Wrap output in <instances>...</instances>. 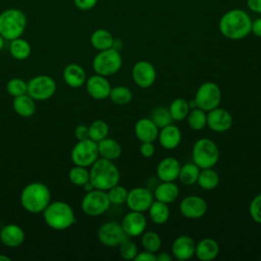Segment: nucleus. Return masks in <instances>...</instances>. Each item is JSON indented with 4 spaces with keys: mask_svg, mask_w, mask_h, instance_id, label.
I'll list each match as a JSON object with an SVG mask.
<instances>
[{
    "mask_svg": "<svg viewBox=\"0 0 261 261\" xmlns=\"http://www.w3.org/2000/svg\"><path fill=\"white\" fill-rule=\"evenodd\" d=\"M252 20L247 12L232 9L222 15L219 21L220 33L227 39L241 40L251 33Z\"/></svg>",
    "mask_w": 261,
    "mask_h": 261,
    "instance_id": "1",
    "label": "nucleus"
},
{
    "mask_svg": "<svg viewBox=\"0 0 261 261\" xmlns=\"http://www.w3.org/2000/svg\"><path fill=\"white\" fill-rule=\"evenodd\" d=\"M90 167V181L95 189L108 191L118 184L120 174L113 161L99 157Z\"/></svg>",
    "mask_w": 261,
    "mask_h": 261,
    "instance_id": "2",
    "label": "nucleus"
},
{
    "mask_svg": "<svg viewBox=\"0 0 261 261\" xmlns=\"http://www.w3.org/2000/svg\"><path fill=\"white\" fill-rule=\"evenodd\" d=\"M51 200L49 188L43 182L34 181L27 185L20 193V204L30 213L38 214L44 211Z\"/></svg>",
    "mask_w": 261,
    "mask_h": 261,
    "instance_id": "3",
    "label": "nucleus"
},
{
    "mask_svg": "<svg viewBox=\"0 0 261 261\" xmlns=\"http://www.w3.org/2000/svg\"><path fill=\"white\" fill-rule=\"evenodd\" d=\"M42 213L46 224L56 230L66 229L75 222L72 207L63 201L50 202Z\"/></svg>",
    "mask_w": 261,
    "mask_h": 261,
    "instance_id": "4",
    "label": "nucleus"
},
{
    "mask_svg": "<svg viewBox=\"0 0 261 261\" xmlns=\"http://www.w3.org/2000/svg\"><path fill=\"white\" fill-rule=\"evenodd\" d=\"M27 15L18 8H8L0 12V35L6 41L19 38L27 28Z\"/></svg>",
    "mask_w": 261,
    "mask_h": 261,
    "instance_id": "5",
    "label": "nucleus"
},
{
    "mask_svg": "<svg viewBox=\"0 0 261 261\" xmlns=\"http://www.w3.org/2000/svg\"><path fill=\"white\" fill-rule=\"evenodd\" d=\"M193 162L200 167L212 168L219 159V149L215 142L208 138H202L195 142L192 148Z\"/></svg>",
    "mask_w": 261,
    "mask_h": 261,
    "instance_id": "6",
    "label": "nucleus"
},
{
    "mask_svg": "<svg viewBox=\"0 0 261 261\" xmlns=\"http://www.w3.org/2000/svg\"><path fill=\"white\" fill-rule=\"evenodd\" d=\"M122 66V58L118 50L109 48L99 51L93 59V69L97 74L110 76L119 71Z\"/></svg>",
    "mask_w": 261,
    "mask_h": 261,
    "instance_id": "7",
    "label": "nucleus"
},
{
    "mask_svg": "<svg viewBox=\"0 0 261 261\" xmlns=\"http://www.w3.org/2000/svg\"><path fill=\"white\" fill-rule=\"evenodd\" d=\"M221 96V90L218 85L213 82H204L197 89L194 100L198 108L207 112L219 106Z\"/></svg>",
    "mask_w": 261,
    "mask_h": 261,
    "instance_id": "8",
    "label": "nucleus"
},
{
    "mask_svg": "<svg viewBox=\"0 0 261 261\" xmlns=\"http://www.w3.org/2000/svg\"><path fill=\"white\" fill-rule=\"evenodd\" d=\"M110 205L107 192L98 189L87 192L81 202L83 212L89 216L102 215L109 209Z\"/></svg>",
    "mask_w": 261,
    "mask_h": 261,
    "instance_id": "9",
    "label": "nucleus"
},
{
    "mask_svg": "<svg viewBox=\"0 0 261 261\" xmlns=\"http://www.w3.org/2000/svg\"><path fill=\"white\" fill-rule=\"evenodd\" d=\"M70 157L74 165L89 167L99 158L98 145L91 139L77 141L71 150Z\"/></svg>",
    "mask_w": 261,
    "mask_h": 261,
    "instance_id": "10",
    "label": "nucleus"
},
{
    "mask_svg": "<svg viewBox=\"0 0 261 261\" xmlns=\"http://www.w3.org/2000/svg\"><path fill=\"white\" fill-rule=\"evenodd\" d=\"M56 88V83L51 76L40 74L28 82L27 94H29L35 101H45L55 94Z\"/></svg>",
    "mask_w": 261,
    "mask_h": 261,
    "instance_id": "11",
    "label": "nucleus"
},
{
    "mask_svg": "<svg viewBox=\"0 0 261 261\" xmlns=\"http://www.w3.org/2000/svg\"><path fill=\"white\" fill-rule=\"evenodd\" d=\"M97 236L102 245L110 248L118 247L123 241L128 239L121 224L116 221L104 222L98 228Z\"/></svg>",
    "mask_w": 261,
    "mask_h": 261,
    "instance_id": "12",
    "label": "nucleus"
},
{
    "mask_svg": "<svg viewBox=\"0 0 261 261\" xmlns=\"http://www.w3.org/2000/svg\"><path fill=\"white\" fill-rule=\"evenodd\" d=\"M154 200V195L148 188L136 187L128 191L125 203L132 211L145 212L148 211Z\"/></svg>",
    "mask_w": 261,
    "mask_h": 261,
    "instance_id": "13",
    "label": "nucleus"
},
{
    "mask_svg": "<svg viewBox=\"0 0 261 261\" xmlns=\"http://www.w3.org/2000/svg\"><path fill=\"white\" fill-rule=\"evenodd\" d=\"M156 76L157 73L154 65L147 60H140L136 62L132 68L133 81L142 89L151 87L155 83Z\"/></svg>",
    "mask_w": 261,
    "mask_h": 261,
    "instance_id": "14",
    "label": "nucleus"
},
{
    "mask_svg": "<svg viewBox=\"0 0 261 261\" xmlns=\"http://www.w3.org/2000/svg\"><path fill=\"white\" fill-rule=\"evenodd\" d=\"M208 205L206 201L197 195L185 197L179 204V212L182 216L190 219H198L204 216L207 212Z\"/></svg>",
    "mask_w": 261,
    "mask_h": 261,
    "instance_id": "15",
    "label": "nucleus"
},
{
    "mask_svg": "<svg viewBox=\"0 0 261 261\" xmlns=\"http://www.w3.org/2000/svg\"><path fill=\"white\" fill-rule=\"evenodd\" d=\"M214 133H225L232 125V116L224 108L216 107L207 111V124Z\"/></svg>",
    "mask_w": 261,
    "mask_h": 261,
    "instance_id": "16",
    "label": "nucleus"
},
{
    "mask_svg": "<svg viewBox=\"0 0 261 261\" xmlns=\"http://www.w3.org/2000/svg\"><path fill=\"white\" fill-rule=\"evenodd\" d=\"M120 224L128 238H136L145 231L147 219L143 212L130 210L123 216Z\"/></svg>",
    "mask_w": 261,
    "mask_h": 261,
    "instance_id": "17",
    "label": "nucleus"
},
{
    "mask_svg": "<svg viewBox=\"0 0 261 261\" xmlns=\"http://www.w3.org/2000/svg\"><path fill=\"white\" fill-rule=\"evenodd\" d=\"M86 90L88 94L95 100H104L109 98V94L111 91V85L106 79V76L100 74L91 75L87 79Z\"/></svg>",
    "mask_w": 261,
    "mask_h": 261,
    "instance_id": "18",
    "label": "nucleus"
},
{
    "mask_svg": "<svg viewBox=\"0 0 261 261\" xmlns=\"http://www.w3.org/2000/svg\"><path fill=\"white\" fill-rule=\"evenodd\" d=\"M196 243L194 240L186 234L177 237L171 245V255L173 258L185 261L191 259L195 255Z\"/></svg>",
    "mask_w": 261,
    "mask_h": 261,
    "instance_id": "19",
    "label": "nucleus"
},
{
    "mask_svg": "<svg viewBox=\"0 0 261 261\" xmlns=\"http://www.w3.org/2000/svg\"><path fill=\"white\" fill-rule=\"evenodd\" d=\"M137 139L141 142H152L154 143L158 139L159 127L153 122L150 117L140 118L134 128Z\"/></svg>",
    "mask_w": 261,
    "mask_h": 261,
    "instance_id": "20",
    "label": "nucleus"
},
{
    "mask_svg": "<svg viewBox=\"0 0 261 261\" xmlns=\"http://www.w3.org/2000/svg\"><path fill=\"white\" fill-rule=\"evenodd\" d=\"M180 166V162L176 158L165 157L157 164V177L161 181H174L178 177Z\"/></svg>",
    "mask_w": 261,
    "mask_h": 261,
    "instance_id": "21",
    "label": "nucleus"
},
{
    "mask_svg": "<svg viewBox=\"0 0 261 261\" xmlns=\"http://www.w3.org/2000/svg\"><path fill=\"white\" fill-rule=\"evenodd\" d=\"M25 238L23 229L17 224H6L0 230V241L8 248H16L20 246Z\"/></svg>",
    "mask_w": 261,
    "mask_h": 261,
    "instance_id": "22",
    "label": "nucleus"
},
{
    "mask_svg": "<svg viewBox=\"0 0 261 261\" xmlns=\"http://www.w3.org/2000/svg\"><path fill=\"white\" fill-rule=\"evenodd\" d=\"M158 140L163 149L173 150L181 142V132L178 126L170 123L159 129Z\"/></svg>",
    "mask_w": 261,
    "mask_h": 261,
    "instance_id": "23",
    "label": "nucleus"
},
{
    "mask_svg": "<svg viewBox=\"0 0 261 261\" xmlns=\"http://www.w3.org/2000/svg\"><path fill=\"white\" fill-rule=\"evenodd\" d=\"M219 245L212 238H205L199 241L195 247V256L201 261H211L217 257Z\"/></svg>",
    "mask_w": 261,
    "mask_h": 261,
    "instance_id": "24",
    "label": "nucleus"
},
{
    "mask_svg": "<svg viewBox=\"0 0 261 261\" xmlns=\"http://www.w3.org/2000/svg\"><path fill=\"white\" fill-rule=\"evenodd\" d=\"M62 76L64 82L71 88H80L87 81L85 69L76 63L67 64L63 69Z\"/></svg>",
    "mask_w": 261,
    "mask_h": 261,
    "instance_id": "25",
    "label": "nucleus"
},
{
    "mask_svg": "<svg viewBox=\"0 0 261 261\" xmlns=\"http://www.w3.org/2000/svg\"><path fill=\"white\" fill-rule=\"evenodd\" d=\"M154 199L165 204L174 202L178 195L179 189L174 181H161L154 191Z\"/></svg>",
    "mask_w": 261,
    "mask_h": 261,
    "instance_id": "26",
    "label": "nucleus"
},
{
    "mask_svg": "<svg viewBox=\"0 0 261 261\" xmlns=\"http://www.w3.org/2000/svg\"><path fill=\"white\" fill-rule=\"evenodd\" d=\"M98 145V152L99 157L105 158L111 161H114L119 158L121 155V146L120 144L112 139V138H105L97 143Z\"/></svg>",
    "mask_w": 261,
    "mask_h": 261,
    "instance_id": "27",
    "label": "nucleus"
},
{
    "mask_svg": "<svg viewBox=\"0 0 261 261\" xmlns=\"http://www.w3.org/2000/svg\"><path fill=\"white\" fill-rule=\"evenodd\" d=\"M12 107L14 111L21 117H31L36 112L35 100L29 94L13 97Z\"/></svg>",
    "mask_w": 261,
    "mask_h": 261,
    "instance_id": "28",
    "label": "nucleus"
},
{
    "mask_svg": "<svg viewBox=\"0 0 261 261\" xmlns=\"http://www.w3.org/2000/svg\"><path fill=\"white\" fill-rule=\"evenodd\" d=\"M90 42L96 50L102 51L113 47L114 38L109 31L104 29H98L92 33Z\"/></svg>",
    "mask_w": 261,
    "mask_h": 261,
    "instance_id": "29",
    "label": "nucleus"
},
{
    "mask_svg": "<svg viewBox=\"0 0 261 261\" xmlns=\"http://www.w3.org/2000/svg\"><path fill=\"white\" fill-rule=\"evenodd\" d=\"M9 52L14 59L24 60L30 57L32 53V47L25 39L19 37L10 41Z\"/></svg>",
    "mask_w": 261,
    "mask_h": 261,
    "instance_id": "30",
    "label": "nucleus"
},
{
    "mask_svg": "<svg viewBox=\"0 0 261 261\" xmlns=\"http://www.w3.org/2000/svg\"><path fill=\"white\" fill-rule=\"evenodd\" d=\"M151 220L156 224H164L169 218V207L168 204L154 200L148 209Z\"/></svg>",
    "mask_w": 261,
    "mask_h": 261,
    "instance_id": "31",
    "label": "nucleus"
},
{
    "mask_svg": "<svg viewBox=\"0 0 261 261\" xmlns=\"http://www.w3.org/2000/svg\"><path fill=\"white\" fill-rule=\"evenodd\" d=\"M200 170V167L197 166L194 162L186 163L180 166L177 178L182 185L192 186L197 182Z\"/></svg>",
    "mask_w": 261,
    "mask_h": 261,
    "instance_id": "32",
    "label": "nucleus"
},
{
    "mask_svg": "<svg viewBox=\"0 0 261 261\" xmlns=\"http://www.w3.org/2000/svg\"><path fill=\"white\" fill-rule=\"evenodd\" d=\"M219 175L212 168H204L200 170L198 177V185L205 191H212L217 188L219 184Z\"/></svg>",
    "mask_w": 261,
    "mask_h": 261,
    "instance_id": "33",
    "label": "nucleus"
},
{
    "mask_svg": "<svg viewBox=\"0 0 261 261\" xmlns=\"http://www.w3.org/2000/svg\"><path fill=\"white\" fill-rule=\"evenodd\" d=\"M168 110L173 120L180 121L187 118L191 108L189 106V101L184 98H175L170 103Z\"/></svg>",
    "mask_w": 261,
    "mask_h": 261,
    "instance_id": "34",
    "label": "nucleus"
},
{
    "mask_svg": "<svg viewBox=\"0 0 261 261\" xmlns=\"http://www.w3.org/2000/svg\"><path fill=\"white\" fill-rule=\"evenodd\" d=\"M109 98L114 104L123 106L132 101L133 92L129 88L125 86H116L114 88H111Z\"/></svg>",
    "mask_w": 261,
    "mask_h": 261,
    "instance_id": "35",
    "label": "nucleus"
},
{
    "mask_svg": "<svg viewBox=\"0 0 261 261\" xmlns=\"http://www.w3.org/2000/svg\"><path fill=\"white\" fill-rule=\"evenodd\" d=\"M189 126L194 130H201L207 124V112L196 107L190 110L187 116Z\"/></svg>",
    "mask_w": 261,
    "mask_h": 261,
    "instance_id": "36",
    "label": "nucleus"
},
{
    "mask_svg": "<svg viewBox=\"0 0 261 261\" xmlns=\"http://www.w3.org/2000/svg\"><path fill=\"white\" fill-rule=\"evenodd\" d=\"M89 139L98 143L108 137L109 126L106 121L102 119L94 120L89 126Z\"/></svg>",
    "mask_w": 261,
    "mask_h": 261,
    "instance_id": "37",
    "label": "nucleus"
},
{
    "mask_svg": "<svg viewBox=\"0 0 261 261\" xmlns=\"http://www.w3.org/2000/svg\"><path fill=\"white\" fill-rule=\"evenodd\" d=\"M141 244L144 250L152 252V253H157L160 248H161V238L160 236L155 232V231H144L141 234Z\"/></svg>",
    "mask_w": 261,
    "mask_h": 261,
    "instance_id": "38",
    "label": "nucleus"
},
{
    "mask_svg": "<svg viewBox=\"0 0 261 261\" xmlns=\"http://www.w3.org/2000/svg\"><path fill=\"white\" fill-rule=\"evenodd\" d=\"M150 118L159 127V129L172 123L173 121L168 108L164 106H157L154 109H152L150 113Z\"/></svg>",
    "mask_w": 261,
    "mask_h": 261,
    "instance_id": "39",
    "label": "nucleus"
},
{
    "mask_svg": "<svg viewBox=\"0 0 261 261\" xmlns=\"http://www.w3.org/2000/svg\"><path fill=\"white\" fill-rule=\"evenodd\" d=\"M68 178L74 186L83 187L90 180V171L87 169V167L74 165L68 172Z\"/></svg>",
    "mask_w": 261,
    "mask_h": 261,
    "instance_id": "40",
    "label": "nucleus"
},
{
    "mask_svg": "<svg viewBox=\"0 0 261 261\" xmlns=\"http://www.w3.org/2000/svg\"><path fill=\"white\" fill-rule=\"evenodd\" d=\"M107 192L109 201L113 205H123L126 202L128 191L123 186H119L118 184L111 189H109Z\"/></svg>",
    "mask_w": 261,
    "mask_h": 261,
    "instance_id": "41",
    "label": "nucleus"
},
{
    "mask_svg": "<svg viewBox=\"0 0 261 261\" xmlns=\"http://www.w3.org/2000/svg\"><path fill=\"white\" fill-rule=\"evenodd\" d=\"M6 91L12 97H17L23 94H27L28 91V83L22 79L13 77L8 81L6 84Z\"/></svg>",
    "mask_w": 261,
    "mask_h": 261,
    "instance_id": "42",
    "label": "nucleus"
},
{
    "mask_svg": "<svg viewBox=\"0 0 261 261\" xmlns=\"http://www.w3.org/2000/svg\"><path fill=\"white\" fill-rule=\"evenodd\" d=\"M118 250H119V255L122 259L124 260H134L135 257L138 254V247L136 246V244L130 241L129 239H126L125 241H123L119 246H118Z\"/></svg>",
    "mask_w": 261,
    "mask_h": 261,
    "instance_id": "43",
    "label": "nucleus"
},
{
    "mask_svg": "<svg viewBox=\"0 0 261 261\" xmlns=\"http://www.w3.org/2000/svg\"><path fill=\"white\" fill-rule=\"evenodd\" d=\"M249 213L256 223L261 224V193L255 196L251 201L249 205Z\"/></svg>",
    "mask_w": 261,
    "mask_h": 261,
    "instance_id": "44",
    "label": "nucleus"
},
{
    "mask_svg": "<svg viewBox=\"0 0 261 261\" xmlns=\"http://www.w3.org/2000/svg\"><path fill=\"white\" fill-rule=\"evenodd\" d=\"M140 153L145 158H151L155 153V146L152 142H144L141 143Z\"/></svg>",
    "mask_w": 261,
    "mask_h": 261,
    "instance_id": "45",
    "label": "nucleus"
},
{
    "mask_svg": "<svg viewBox=\"0 0 261 261\" xmlns=\"http://www.w3.org/2000/svg\"><path fill=\"white\" fill-rule=\"evenodd\" d=\"M98 0H73L75 7L80 10H90L96 6Z\"/></svg>",
    "mask_w": 261,
    "mask_h": 261,
    "instance_id": "46",
    "label": "nucleus"
},
{
    "mask_svg": "<svg viewBox=\"0 0 261 261\" xmlns=\"http://www.w3.org/2000/svg\"><path fill=\"white\" fill-rule=\"evenodd\" d=\"M74 137L77 141L89 139V127L85 124H80L74 129Z\"/></svg>",
    "mask_w": 261,
    "mask_h": 261,
    "instance_id": "47",
    "label": "nucleus"
},
{
    "mask_svg": "<svg viewBox=\"0 0 261 261\" xmlns=\"http://www.w3.org/2000/svg\"><path fill=\"white\" fill-rule=\"evenodd\" d=\"M134 260L135 261H156V254L143 250L141 252H138Z\"/></svg>",
    "mask_w": 261,
    "mask_h": 261,
    "instance_id": "48",
    "label": "nucleus"
},
{
    "mask_svg": "<svg viewBox=\"0 0 261 261\" xmlns=\"http://www.w3.org/2000/svg\"><path fill=\"white\" fill-rule=\"evenodd\" d=\"M251 32H253L255 36L261 38V18H257L256 20L252 21Z\"/></svg>",
    "mask_w": 261,
    "mask_h": 261,
    "instance_id": "49",
    "label": "nucleus"
},
{
    "mask_svg": "<svg viewBox=\"0 0 261 261\" xmlns=\"http://www.w3.org/2000/svg\"><path fill=\"white\" fill-rule=\"evenodd\" d=\"M248 7L254 12L261 13V0H248Z\"/></svg>",
    "mask_w": 261,
    "mask_h": 261,
    "instance_id": "50",
    "label": "nucleus"
},
{
    "mask_svg": "<svg viewBox=\"0 0 261 261\" xmlns=\"http://www.w3.org/2000/svg\"><path fill=\"white\" fill-rule=\"evenodd\" d=\"M173 256L166 252H159L156 254V261H172Z\"/></svg>",
    "mask_w": 261,
    "mask_h": 261,
    "instance_id": "51",
    "label": "nucleus"
},
{
    "mask_svg": "<svg viewBox=\"0 0 261 261\" xmlns=\"http://www.w3.org/2000/svg\"><path fill=\"white\" fill-rule=\"evenodd\" d=\"M83 188H84V190L86 191V193L87 192H90V191H92V190H94L95 188H94V186H93V184L89 180L88 182H86L84 186H83Z\"/></svg>",
    "mask_w": 261,
    "mask_h": 261,
    "instance_id": "52",
    "label": "nucleus"
},
{
    "mask_svg": "<svg viewBox=\"0 0 261 261\" xmlns=\"http://www.w3.org/2000/svg\"><path fill=\"white\" fill-rule=\"evenodd\" d=\"M189 106H190V108L191 109H193V108H196L197 107V104H196V102H195V100L193 99L192 101H189Z\"/></svg>",
    "mask_w": 261,
    "mask_h": 261,
    "instance_id": "53",
    "label": "nucleus"
},
{
    "mask_svg": "<svg viewBox=\"0 0 261 261\" xmlns=\"http://www.w3.org/2000/svg\"><path fill=\"white\" fill-rule=\"evenodd\" d=\"M10 257L6 256V255H0V261H10Z\"/></svg>",
    "mask_w": 261,
    "mask_h": 261,
    "instance_id": "54",
    "label": "nucleus"
},
{
    "mask_svg": "<svg viewBox=\"0 0 261 261\" xmlns=\"http://www.w3.org/2000/svg\"><path fill=\"white\" fill-rule=\"evenodd\" d=\"M4 39H3V37L0 35V52H1V50L3 49V46H4Z\"/></svg>",
    "mask_w": 261,
    "mask_h": 261,
    "instance_id": "55",
    "label": "nucleus"
}]
</instances>
